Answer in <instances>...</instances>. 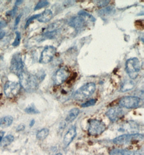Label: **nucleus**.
<instances>
[{
  "instance_id": "f257e3e1",
  "label": "nucleus",
  "mask_w": 144,
  "mask_h": 155,
  "mask_svg": "<svg viewBox=\"0 0 144 155\" xmlns=\"http://www.w3.org/2000/svg\"><path fill=\"white\" fill-rule=\"evenodd\" d=\"M20 85L27 92L31 93L38 89L39 84V79L35 75L23 71L18 76Z\"/></svg>"
},
{
  "instance_id": "4c0bfd02",
  "label": "nucleus",
  "mask_w": 144,
  "mask_h": 155,
  "mask_svg": "<svg viewBox=\"0 0 144 155\" xmlns=\"http://www.w3.org/2000/svg\"><path fill=\"white\" fill-rule=\"evenodd\" d=\"M35 121L34 120H31V121H30V124H29L30 127H32V126L35 124Z\"/></svg>"
},
{
  "instance_id": "6ab92c4d",
  "label": "nucleus",
  "mask_w": 144,
  "mask_h": 155,
  "mask_svg": "<svg viewBox=\"0 0 144 155\" xmlns=\"http://www.w3.org/2000/svg\"><path fill=\"white\" fill-rule=\"evenodd\" d=\"M14 140V137L12 135H9L6 136L5 137L2 138V140L1 142L0 145L1 147H6L7 145H9L11 143L13 140Z\"/></svg>"
},
{
  "instance_id": "a211bd4d",
  "label": "nucleus",
  "mask_w": 144,
  "mask_h": 155,
  "mask_svg": "<svg viewBox=\"0 0 144 155\" xmlns=\"http://www.w3.org/2000/svg\"><path fill=\"white\" fill-rule=\"evenodd\" d=\"M110 155H134V153L129 150L120 149H114L110 153Z\"/></svg>"
},
{
  "instance_id": "423d86ee",
  "label": "nucleus",
  "mask_w": 144,
  "mask_h": 155,
  "mask_svg": "<svg viewBox=\"0 0 144 155\" xmlns=\"http://www.w3.org/2000/svg\"><path fill=\"white\" fill-rule=\"evenodd\" d=\"M106 126L104 122L98 120H91L89 122L88 132L90 135H100L105 130Z\"/></svg>"
},
{
  "instance_id": "aec40b11",
  "label": "nucleus",
  "mask_w": 144,
  "mask_h": 155,
  "mask_svg": "<svg viewBox=\"0 0 144 155\" xmlns=\"http://www.w3.org/2000/svg\"><path fill=\"white\" fill-rule=\"evenodd\" d=\"M49 134V130L47 129H42L40 130L36 135V137L39 140H43L46 138Z\"/></svg>"
},
{
  "instance_id": "9d476101",
  "label": "nucleus",
  "mask_w": 144,
  "mask_h": 155,
  "mask_svg": "<svg viewBox=\"0 0 144 155\" xmlns=\"http://www.w3.org/2000/svg\"><path fill=\"white\" fill-rule=\"evenodd\" d=\"M140 102V99L136 96H125L119 101V105L122 107L132 109L138 107Z\"/></svg>"
},
{
  "instance_id": "b1692460",
  "label": "nucleus",
  "mask_w": 144,
  "mask_h": 155,
  "mask_svg": "<svg viewBox=\"0 0 144 155\" xmlns=\"http://www.w3.org/2000/svg\"><path fill=\"white\" fill-rule=\"evenodd\" d=\"M15 34H16V38H15V41H14L12 45L14 47H17L20 45V41L21 39V36L20 32H18V31H16Z\"/></svg>"
},
{
  "instance_id": "9b49d317",
  "label": "nucleus",
  "mask_w": 144,
  "mask_h": 155,
  "mask_svg": "<svg viewBox=\"0 0 144 155\" xmlns=\"http://www.w3.org/2000/svg\"><path fill=\"white\" fill-rule=\"evenodd\" d=\"M124 115V111L122 108L119 107L110 108L106 113L107 117L112 122H116L119 120L123 117Z\"/></svg>"
},
{
  "instance_id": "4be33fe9",
  "label": "nucleus",
  "mask_w": 144,
  "mask_h": 155,
  "mask_svg": "<svg viewBox=\"0 0 144 155\" xmlns=\"http://www.w3.org/2000/svg\"><path fill=\"white\" fill-rule=\"evenodd\" d=\"M49 5V2L47 1H40L34 8V10H39Z\"/></svg>"
},
{
  "instance_id": "dca6fc26",
  "label": "nucleus",
  "mask_w": 144,
  "mask_h": 155,
  "mask_svg": "<svg viewBox=\"0 0 144 155\" xmlns=\"http://www.w3.org/2000/svg\"><path fill=\"white\" fill-rule=\"evenodd\" d=\"M134 87H135V84L132 81L127 80L123 83L120 88V91L123 93L126 92L133 89Z\"/></svg>"
},
{
  "instance_id": "a878e982",
  "label": "nucleus",
  "mask_w": 144,
  "mask_h": 155,
  "mask_svg": "<svg viewBox=\"0 0 144 155\" xmlns=\"http://www.w3.org/2000/svg\"><path fill=\"white\" fill-rule=\"evenodd\" d=\"M97 102L96 100L95 99H91L90 100L88 101L87 102L83 103V104H82V107L83 108H87L89 107H91L92 105H94Z\"/></svg>"
},
{
  "instance_id": "7c9ffc66",
  "label": "nucleus",
  "mask_w": 144,
  "mask_h": 155,
  "mask_svg": "<svg viewBox=\"0 0 144 155\" xmlns=\"http://www.w3.org/2000/svg\"><path fill=\"white\" fill-rule=\"evenodd\" d=\"M21 17H22V15L20 14V15H18V17L16 18L15 22V28L17 27V26H18V23L20 22V20H21Z\"/></svg>"
},
{
  "instance_id": "39448f33",
  "label": "nucleus",
  "mask_w": 144,
  "mask_h": 155,
  "mask_svg": "<svg viewBox=\"0 0 144 155\" xmlns=\"http://www.w3.org/2000/svg\"><path fill=\"white\" fill-rule=\"evenodd\" d=\"M23 62L21 55L17 53L13 56L11 61L10 69L12 73L19 76L23 72Z\"/></svg>"
},
{
  "instance_id": "2f4dec72",
  "label": "nucleus",
  "mask_w": 144,
  "mask_h": 155,
  "mask_svg": "<svg viewBox=\"0 0 144 155\" xmlns=\"http://www.w3.org/2000/svg\"><path fill=\"white\" fill-rule=\"evenodd\" d=\"M25 129V126L24 124H20L18 126V128L16 129V131L18 132H19V131H21L24 130Z\"/></svg>"
},
{
  "instance_id": "393cba45",
  "label": "nucleus",
  "mask_w": 144,
  "mask_h": 155,
  "mask_svg": "<svg viewBox=\"0 0 144 155\" xmlns=\"http://www.w3.org/2000/svg\"><path fill=\"white\" fill-rule=\"evenodd\" d=\"M78 15H80V16H82V17H87V18H89L90 20H91L92 21H94L96 20V19L94 18V17L92 16L91 15H90V14L87 13V12H85V11H83V10H82V11H80V12L78 13Z\"/></svg>"
},
{
  "instance_id": "bb28decb",
  "label": "nucleus",
  "mask_w": 144,
  "mask_h": 155,
  "mask_svg": "<svg viewBox=\"0 0 144 155\" xmlns=\"http://www.w3.org/2000/svg\"><path fill=\"white\" fill-rule=\"evenodd\" d=\"M113 10V8L109 7L105 8L104 9H100V15H106V14H110V13H111Z\"/></svg>"
},
{
  "instance_id": "7ed1b4c3",
  "label": "nucleus",
  "mask_w": 144,
  "mask_h": 155,
  "mask_svg": "<svg viewBox=\"0 0 144 155\" xmlns=\"http://www.w3.org/2000/svg\"><path fill=\"white\" fill-rule=\"evenodd\" d=\"M140 69V63L137 58H131L127 61L126 62V71L132 80L136 79L138 76Z\"/></svg>"
},
{
  "instance_id": "6e6552de",
  "label": "nucleus",
  "mask_w": 144,
  "mask_h": 155,
  "mask_svg": "<svg viewBox=\"0 0 144 155\" xmlns=\"http://www.w3.org/2000/svg\"><path fill=\"white\" fill-rule=\"evenodd\" d=\"M70 75L69 70L67 68H60L53 76V82L55 85H60L67 80Z\"/></svg>"
},
{
  "instance_id": "20e7f679",
  "label": "nucleus",
  "mask_w": 144,
  "mask_h": 155,
  "mask_svg": "<svg viewBox=\"0 0 144 155\" xmlns=\"http://www.w3.org/2000/svg\"><path fill=\"white\" fill-rule=\"evenodd\" d=\"M144 139V135L140 134H125L114 138L113 143L116 144H126L136 140H142Z\"/></svg>"
},
{
  "instance_id": "cd10ccee",
  "label": "nucleus",
  "mask_w": 144,
  "mask_h": 155,
  "mask_svg": "<svg viewBox=\"0 0 144 155\" xmlns=\"http://www.w3.org/2000/svg\"><path fill=\"white\" fill-rule=\"evenodd\" d=\"M39 15H40V14H37V15H33L32 16H31V17L27 21V22H26L25 27V29L28 28V27L30 25V23L32 22V21L34 20L35 19H38V16H39Z\"/></svg>"
},
{
  "instance_id": "473e14b6",
  "label": "nucleus",
  "mask_w": 144,
  "mask_h": 155,
  "mask_svg": "<svg viewBox=\"0 0 144 155\" xmlns=\"http://www.w3.org/2000/svg\"><path fill=\"white\" fill-rule=\"evenodd\" d=\"M7 25V23L5 21H0V29L5 27Z\"/></svg>"
},
{
  "instance_id": "f03ea898",
  "label": "nucleus",
  "mask_w": 144,
  "mask_h": 155,
  "mask_svg": "<svg viewBox=\"0 0 144 155\" xmlns=\"http://www.w3.org/2000/svg\"><path fill=\"white\" fill-rule=\"evenodd\" d=\"M96 86L93 82L87 83L83 85L75 92L74 98L75 100L82 101L90 97L94 93Z\"/></svg>"
},
{
  "instance_id": "72a5a7b5",
  "label": "nucleus",
  "mask_w": 144,
  "mask_h": 155,
  "mask_svg": "<svg viewBox=\"0 0 144 155\" xmlns=\"http://www.w3.org/2000/svg\"><path fill=\"white\" fill-rule=\"evenodd\" d=\"M5 32L3 30H1L0 31V40H1L2 38H4V36H5Z\"/></svg>"
},
{
  "instance_id": "c756f323",
  "label": "nucleus",
  "mask_w": 144,
  "mask_h": 155,
  "mask_svg": "<svg viewBox=\"0 0 144 155\" xmlns=\"http://www.w3.org/2000/svg\"><path fill=\"white\" fill-rule=\"evenodd\" d=\"M17 11H18V7L15 6V7L13 8V10H11L9 12H8L7 15L11 16V17H13V16H15L16 13L17 12Z\"/></svg>"
},
{
  "instance_id": "0eeeda50",
  "label": "nucleus",
  "mask_w": 144,
  "mask_h": 155,
  "mask_svg": "<svg viewBox=\"0 0 144 155\" xmlns=\"http://www.w3.org/2000/svg\"><path fill=\"white\" fill-rule=\"evenodd\" d=\"M21 85L19 83L7 81L4 86V93L8 98L14 97L20 92Z\"/></svg>"
},
{
  "instance_id": "f8f14e48",
  "label": "nucleus",
  "mask_w": 144,
  "mask_h": 155,
  "mask_svg": "<svg viewBox=\"0 0 144 155\" xmlns=\"http://www.w3.org/2000/svg\"><path fill=\"white\" fill-rule=\"evenodd\" d=\"M69 25L76 30H80L85 25V21L82 16L73 17L69 22Z\"/></svg>"
},
{
  "instance_id": "5701e85b",
  "label": "nucleus",
  "mask_w": 144,
  "mask_h": 155,
  "mask_svg": "<svg viewBox=\"0 0 144 155\" xmlns=\"http://www.w3.org/2000/svg\"><path fill=\"white\" fill-rule=\"evenodd\" d=\"M57 30H55L51 31H47V33L44 34V38H49V39H52L54 38L56 36V35H57Z\"/></svg>"
},
{
  "instance_id": "ddd939ff",
  "label": "nucleus",
  "mask_w": 144,
  "mask_h": 155,
  "mask_svg": "<svg viewBox=\"0 0 144 155\" xmlns=\"http://www.w3.org/2000/svg\"><path fill=\"white\" fill-rule=\"evenodd\" d=\"M76 135V127L73 126L71 128H70L69 130H68V131L65 134L64 137L63 142L65 147H67L72 142Z\"/></svg>"
},
{
  "instance_id": "e433bc0d",
  "label": "nucleus",
  "mask_w": 144,
  "mask_h": 155,
  "mask_svg": "<svg viewBox=\"0 0 144 155\" xmlns=\"http://www.w3.org/2000/svg\"><path fill=\"white\" fill-rule=\"evenodd\" d=\"M134 155H143V152L142 151H137L136 153H134Z\"/></svg>"
},
{
  "instance_id": "412c9836",
  "label": "nucleus",
  "mask_w": 144,
  "mask_h": 155,
  "mask_svg": "<svg viewBox=\"0 0 144 155\" xmlns=\"http://www.w3.org/2000/svg\"><path fill=\"white\" fill-rule=\"evenodd\" d=\"M25 113L29 114H38L40 113L39 110L36 108V107L34 104H31L30 105H29L28 107L25 108Z\"/></svg>"
},
{
  "instance_id": "c9c22d12",
  "label": "nucleus",
  "mask_w": 144,
  "mask_h": 155,
  "mask_svg": "<svg viewBox=\"0 0 144 155\" xmlns=\"http://www.w3.org/2000/svg\"><path fill=\"white\" fill-rule=\"evenodd\" d=\"M4 134H5V132L0 131V143L1 142L2 140L3 137L4 136Z\"/></svg>"
},
{
  "instance_id": "4468645a",
  "label": "nucleus",
  "mask_w": 144,
  "mask_h": 155,
  "mask_svg": "<svg viewBox=\"0 0 144 155\" xmlns=\"http://www.w3.org/2000/svg\"><path fill=\"white\" fill-rule=\"evenodd\" d=\"M52 12L50 9L44 10L43 13L40 14L38 20L40 22L46 23L51 20L52 18Z\"/></svg>"
},
{
  "instance_id": "2eb2a0df",
  "label": "nucleus",
  "mask_w": 144,
  "mask_h": 155,
  "mask_svg": "<svg viewBox=\"0 0 144 155\" xmlns=\"http://www.w3.org/2000/svg\"><path fill=\"white\" fill-rule=\"evenodd\" d=\"M80 111L78 108H73L70 111L65 118L66 122L67 123L71 122L75 120L78 115L80 114Z\"/></svg>"
},
{
  "instance_id": "c85d7f7f",
  "label": "nucleus",
  "mask_w": 144,
  "mask_h": 155,
  "mask_svg": "<svg viewBox=\"0 0 144 155\" xmlns=\"http://www.w3.org/2000/svg\"><path fill=\"white\" fill-rule=\"evenodd\" d=\"M110 2V1H100L98 2L97 5L100 7H104L107 5Z\"/></svg>"
},
{
  "instance_id": "58836bf2",
  "label": "nucleus",
  "mask_w": 144,
  "mask_h": 155,
  "mask_svg": "<svg viewBox=\"0 0 144 155\" xmlns=\"http://www.w3.org/2000/svg\"><path fill=\"white\" fill-rule=\"evenodd\" d=\"M56 155H62V154H61V153H58V154H57Z\"/></svg>"
},
{
  "instance_id": "f704fd0d",
  "label": "nucleus",
  "mask_w": 144,
  "mask_h": 155,
  "mask_svg": "<svg viewBox=\"0 0 144 155\" xmlns=\"http://www.w3.org/2000/svg\"><path fill=\"white\" fill-rule=\"evenodd\" d=\"M23 2V1H21V0H18V1H16V2H15V5H16V7H17L18 5H20L21 4H22Z\"/></svg>"
},
{
  "instance_id": "1a4fd4ad",
  "label": "nucleus",
  "mask_w": 144,
  "mask_h": 155,
  "mask_svg": "<svg viewBox=\"0 0 144 155\" xmlns=\"http://www.w3.org/2000/svg\"><path fill=\"white\" fill-rule=\"evenodd\" d=\"M56 53V49L53 46H47L43 50L40 58V63L47 64L50 62Z\"/></svg>"
},
{
  "instance_id": "f3484780",
  "label": "nucleus",
  "mask_w": 144,
  "mask_h": 155,
  "mask_svg": "<svg viewBox=\"0 0 144 155\" xmlns=\"http://www.w3.org/2000/svg\"><path fill=\"white\" fill-rule=\"evenodd\" d=\"M13 120L14 118L11 116H7L0 118V127L7 128L13 123Z\"/></svg>"
}]
</instances>
